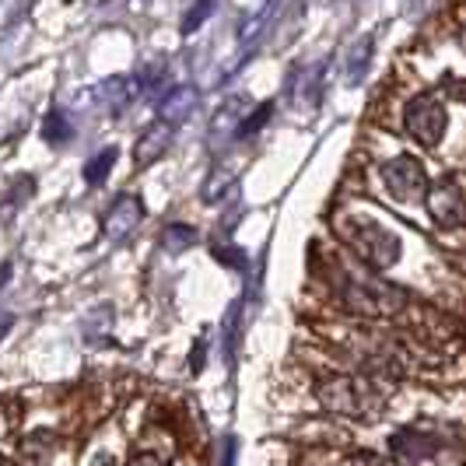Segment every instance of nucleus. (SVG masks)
I'll use <instances>...</instances> for the list:
<instances>
[{"label": "nucleus", "instance_id": "nucleus-11", "mask_svg": "<svg viewBox=\"0 0 466 466\" xmlns=\"http://www.w3.org/2000/svg\"><path fill=\"white\" fill-rule=\"evenodd\" d=\"M172 137H176V127L165 123V119H155L151 127H144V134H140L137 144H134V162H137L140 168L155 165L165 151L172 147Z\"/></svg>", "mask_w": 466, "mask_h": 466}, {"label": "nucleus", "instance_id": "nucleus-6", "mask_svg": "<svg viewBox=\"0 0 466 466\" xmlns=\"http://www.w3.org/2000/svg\"><path fill=\"white\" fill-rule=\"evenodd\" d=\"M382 187H386V193L397 204L414 208V204H424V193H428L431 183H428V172H424L420 158L397 155V158H390V162L382 165Z\"/></svg>", "mask_w": 466, "mask_h": 466}, {"label": "nucleus", "instance_id": "nucleus-20", "mask_svg": "<svg viewBox=\"0 0 466 466\" xmlns=\"http://www.w3.org/2000/svg\"><path fill=\"white\" fill-rule=\"evenodd\" d=\"M214 7H218V0H189V7L183 11V22H179V32L183 35H197L208 18L214 15Z\"/></svg>", "mask_w": 466, "mask_h": 466}, {"label": "nucleus", "instance_id": "nucleus-8", "mask_svg": "<svg viewBox=\"0 0 466 466\" xmlns=\"http://www.w3.org/2000/svg\"><path fill=\"white\" fill-rule=\"evenodd\" d=\"M92 98L106 109V113H113L119 116L127 106H134L137 98H144V85H140L137 74H116V77H106V81H98L95 85Z\"/></svg>", "mask_w": 466, "mask_h": 466}, {"label": "nucleus", "instance_id": "nucleus-4", "mask_svg": "<svg viewBox=\"0 0 466 466\" xmlns=\"http://www.w3.org/2000/svg\"><path fill=\"white\" fill-rule=\"evenodd\" d=\"M390 452L403 466H463V449L439 439V431L403 428L390 439Z\"/></svg>", "mask_w": 466, "mask_h": 466}, {"label": "nucleus", "instance_id": "nucleus-21", "mask_svg": "<svg viewBox=\"0 0 466 466\" xmlns=\"http://www.w3.org/2000/svg\"><path fill=\"white\" fill-rule=\"evenodd\" d=\"M214 257L221 259L225 267H235V270H238V267H246V253H242V249H235V246H218V249H214Z\"/></svg>", "mask_w": 466, "mask_h": 466}, {"label": "nucleus", "instance_id": "nucleus-10", "mask_svg": "<svg viewBox=\"0 0 466 466\" xmlns=\"http://www.w3.org/2000/svg\"><path fill=\"white\" fill-rule=\"evenodd\" d=\"M327 60H319V64H312V67H302L291 74V102L295 106H305V109H319V102H323V85H327Z\"/></svg>", "mask_w": 466, "mask_h": 466}, {"label": "nucleus", "instance_id": "nucleus-19", "mask_svg": "<svg viewBox=\"0 0 466 466\" xmlns=\"http://www.w3.org/2000/svg\"><path fill=\"white\" fill-rule=\"evenodd\" d=\"M232 189H235V168L218 165L208 176V183H204V200H208V204H218V200H225Z\"/></svg>", "mask_w": 466, "mask_h": 466}, {"label": "nucleus", "instance_id": "nucleus-7", "mask_svg": "<svg viewBox=\"0 0 466 466\" xmlns=\"http://www.w3.org/2000/svg\"><path fill=\"white\" fill-rule=\"evenodd\" d=\"M424 208L431 214V221L439 225V228H463L466 225V193L456 183H435V187H428L424 193Z\"/></svg>", "mask_w": 466, "mask_h": 466}, {"label": "nucleus", "instance_id": "nucleus-5", "mask_svg": "<svg viewBox=\"0 0 466 466\" xmlns=\"http://www.w3.org/2000/svg\"><path fill=\"white\" fill-rule=\"evenodd\" d=\"M403 130L420 147H439L449 130V106L439 92H418L403 106Z\"/></svg>", "mask_w": 466, "mask_h": 466}, {"label": "nucleus", "instance_id": "nucleus-12", "mask_svg": "<svg viewBox=\"0 0 466 466\" xmlns=\"http://www.w3.org/2000/svg\"><path fill=\"white\" fill-rule=\"evenodd\" d=\"M197 102H200L197 85H172V88H165L162 98H158V119L179 127V123H187V119L197 113Z\"/></svg>", "mask_w": 466, "mask_h": 466}, {"label": "nucleus", "instance_id": "nucleus-22", "mask_svg": "<svg viewBox=\"0 0 466 466\" xmlns=\"http://www.w3.org/2000/svg\"><path fill=\"white\" fill-rule=\"evenodd\" d=\"M11 280V263H0V288Z\"/></svg>", "mask_w": 466, "mask_h": 466}, {"label": "nucleus", "instance_id": "nucleus-15", "mask_svg": "<svg viewBox=\"0 0 466 466\" xmlns=\"http://www.w3.org/2000/svg\"><path fill=\"white\" fill-rule=\"evenodd\" d=\"M158 246H162L168 257H179V253H187L189 246H197V228H193V225H183V221H172V225H165V232L158 235Z\"/></svg>", "mask_w": 466, "mask_h": 466}, {"label": "nucleus", "instance_id": "nucleus-18", "mask_svg": "<svg viewBox=\"0 0 466 466\" xmlns=\"http://www.w3.org/2000/svg\"><path fill=\"white\" fill-rule=\"evenodd\" d=\"M274 119V102H259V106H253L246 116H242V123H238V130H235V140H249L257 137L259 130L267 127Z\"/></svg>", "mask_w": 466, "mask_h": 466}, {"label": "nucleus", "instance_id": "nucleus-23", "mask_svg": "<svg viewBox=\"0 0 466 466\" xmlns=\"http://www.w3.org/2000/svg\"><path fill=\"white\" fill-rule=\"evenodd\" d=\"M95 466H116V463H113L109 456H98V460H95Z\"/></svg>", "mask_w": 466, "mask_h": 466}, {"label": "nucleus", "instance_id": "nucleus-3", "mask_svg": "<svg viewBox=\"0 0 466 466\" xmlns=\"http://www.w3.org/2000/svg\"><path fill=\"white\" fill-rule=\"evenodd\" d=\"M337 235L348 242L350 253L375 274L397 267L400 257H403V238L386 221H379L372 214H361V210L340 214L337 218Z\"/></svg>", "mask_w": 466, "mask_h": 466}, {"label": "nucleus", "instance_id": "nucleus-16", "mask_svg": "<svg viewBox=\"0 0 466 466\" xmlns=\"http://www.w3.org/2000/svg\"><path fill=\"white\" fill-rule=\"evenodd\" d=\"M70 137H74V123H70V116L60 106H53L46 113V119H43V140L53 144V147H64Z\"/></svg>", "mask_w": 466, "mask_h": 466}, {"label": "nucleus", "instance_id": "nucleus-1", "mask_svg": "<svg viewBox=\"0 0 466 466\" xmlns=\"http://www.w3.org/2000/svg\"><path fill=\"white\" fill-rule=\"evenodd\" d=\"M316 400L329 414L354 420H372L386 410L390 386H382L379 375L350 372V375H327L316 382Z\"/></svg>", "mask_w": 466, "mask_h": 466}, {"label": "nucleus", "instance_id": "nucleus-24", "mask_svg": "<svg viewBox=\"0 0 466 466\" xmlns=\"http://www.w3.org/2000/svg\"><path fill=\"white\" fill-rule=\"evenodd\" d=\"M460 43H463V49H466V25H463V32H460Z\"/></svg>", "mask_w": 466, "mask_h": 466}, {"label": "nucleus", "instance_id": "nucleus-25", "mask_svg": "<svg viewBox=\"0 0 466 466\" xmlns=\"http://www.w3.org/2000/svg\"><path fill=\"white\" fill-rule=\"evenodd\" d=\"M134 466H147V463H144V460H137V463H134Z\"/></svg>", "mask_w": 466, "mask_h": 466}, {"label": "nucleus", "instance_id": "nucleus-9", "mask_svg": "<svg viewBox=\"0 0 466 466\" xmlns=\"http://www.w3.org/2000/svg\"><path fill=\"white\" fill-rule=\"evenodd\" d=\"M140 221H144V200H140L137 193H123L102 214V235L119 242V238H127L130 232H137Z\"/></svg>", "mask_w": 466, "mask_h": 466}, {"label": "nucleus", "instance_id": "nucleus-14", "mask_svg": "<svg viewBox=\"0 0 466 466\" xmlns=\"http://www.w3.org/2000/svg\"><path fill=\"white\" fill-rule=\"evenodd\" d=\"M372 56H375V35L365 32V35H358L348 49V85H361V81L369 77Z\"/></svg>", "mask_w": 466, "mask_h": 466}, {"label": "nucleus", "instance_id": "nucleus-13", "mask_svg": "<svg viewBox=\"0 0 466 466\" xmlns=\"http://www.w3.org/2000/svg\"><path fill=\"white\" fill-rule=\"evenodd\" d=\"M246 109H249V98H246V95L228 98V102L218 109V116L210 119V140H225V137L235 140V130H238V123L246 116Z\"/></svg>", "mask_w": 466, "mask_h": 466}, {"label": "nucleus", "instance_id": "nucleus-17", "mask_svg": "<svg viewBox=\"0 0 466 466\" xmlns=\"http://www.w3.org/2000/svg\"><path fill=\"white\" fill-rule=\"evenodd\" d=\"M116 158H119V147H102L98 155H92V158L85 162V183H88V187H102V183L109 179Z\"/></svg>", "mask_w": 466, "mask_h": 466}, {"label": "nucleus", "instance_id": "nucleus-2", "mask_svg": "<svg viewBox=\"0 0 466 466\" xmlns=\"http://www.w3.org/2000/svg\"><path fill=\"white\" fill-rule=\"evenodd\" d=\"M333 295L344 312L358 316V319H397L400 312L410 305L407 291L397 284L372 278V274H354V270H337L333 278Z\"/></svg>", "mask_w": 466, "mask_h": 466}]
</instances>
